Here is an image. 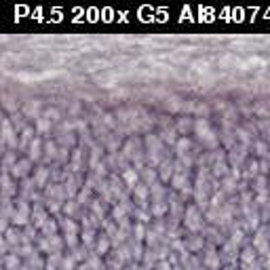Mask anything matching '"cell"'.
<instances>
[{"label": "cell", "instance_id": "6da1fadb", "mask_svg": "<svg viewBox=\"0 0 270 270\" xmlns=\"http://www.w3.org/2000/svg\"><path fill=\"white\" fill-rule=\"evenodd\" d=\"M194 133H196V137H198V141H201L203 146L215 148V150H217V146H220V137H217V133L211 129V123L207 118H196L194 120Z\"/></svg>", "mask_w": 270, "mask_h": 270}, {"label": "cell", "instance_id": "7a4b0ae2", "mask_svg": "<svg viewBox=\"0 0 270 270\" xmlns=\"http://www.w3.org/2000/svg\"><path fill=\"white\" fill-rule=\"evenodd\" d=\"M184 228L190 230L192 234H201L203 228H205L203 213H201V209H198L194 203L188 205V207L184 209Z\"/></svg>", "mask_w": 270, "mask_h": 270}, {"label": "cell", "instance_id": "3957f363", "mask_svg": "<svg viewBox=\"0 0 270 270\" xmlns=\"http://www.w3.org/2000/svg\"><path fill=\"white\" fill-rule=\"evenodd\" d=\"M63 245H66V241L61 239V236H40V241H38V247H40L42 253H61Z\"/></svg>", "mask_w": 270, "mask_h": 270}, {"label": "cell", "instance_id": "277c9868", "mask_svg": "<svg viewBox=\"0 0 270 270\" xmlns=\"http://www.w3.org/2000/svg\"><path fill=\"white\" fill-rule=\"evenodd\" d=\"M133 203H135V207L137 209H148V203H150V188L141 182L135 186V190H133Z\"/></svg>", "mask_w": 270, "mask_h": 270}, {"label": "cell", "instance_id": "5b68a950", "mask_svg": "<svg viewBox=\"0 0 270 270\" xmlns=\"http://www.w3.org/2000/svg\"><path fill=\"white\" fill-rule=\"evenodd\" d=\"M30 169H32V160L25 156V158H19L15 165L11 167V169H6L11 173L15 179H25V177H30Z\"/></svg>", "mask_w": 270, "mask_h": 270}, {"label": "cell", "instance_id": "8992f818", "mask_svg": "<svg viewBox=\"0 0 270 270\" xmlns=\"http://www.w3.org/2000/svg\"><path fill=\"white\" fill-rule=\"evenodd\" d=\"M112 247H114V245H112V239H110V236H108L106 232H99L93 253H97L99 258H108V255H110V251H112Z\"/></svg>", "mask_w": 270, "mask_h": 270}, {"label": "cell", "instance_id": "52a82bcc", "mask_svg": "<svg viewBox=\"0 0 270 270\" xmlns=\"http://www.w3.org/2000/svg\"><path fill=\"white\" fill-rule=\"evenodd\" d=\"M177 173L175 169V160H169V158H165L163 163H160V171H158V182H163V184H169L173 175Z\"/></svg>", "mask_w": 270, "mask_h": 270}, {"label": "cell", "instance_id": "ba28073f", "mask_svg": "<svg viewBox=\"0 0 270 270\" xmlns=\"http://www.w3.org/2000/svg\"><path fill=\"white\" fill-rule=\"evenodd\" d=\"M2 129H4V133H2V144L9 146L11 150H13V148H19V139L15 137V131H13V125H11L9 116H4V120H2Z\"/></svg>", "mask_w": 270, "mask_h": 270}, {"label": "cell", "instance_id": "9c48e42d", "mask_svg": "<svg viewBox=\"0 0 270 270\" xmlns=\"http://www.w3.org/2000/svg\"><path fill=\"white\" fill-rule=\"evenodd\" d=\"M2 241H4V243H6V245H9V247L17 249L19 245H23V230H19L17 226L9 228V230H6V232H4Z\"/></svg>", "mask_w": 270, "mask_h": 270}, {"label": "cell", "instance_id": "30bf717a", "mask_svg": "<svg viewBox=\"0 0 270 270\" xmlns=\"http://www.w3.org/2000/svg\"><path fill=\"white\" fill-rule=\"evenodd\" d=\"M49 177H51V169H49V167H38V169L34 171V175H32V179H34V184H36L38 190L47 188V186H49L47 184Z\"/></svg>", "mask_w": 270, "mask_h": 270}, {"label": "cell", "instance_id": "8fae6325", "mask_svg": "<svg viewBox=\"0 0 270 270\" xmlns=\"http://www.w3.org/2000/svg\"><path fill=\"white\" fill-rule=\"evenodd\" d=\"M120 177H123V182H125V186H127V190H135V186H137V184H141L139 182V171H135V167H129V169H125L123 171V175H120Z\"/></svg>", "mask_w": 270, "mask_h": 270}, {"label": "cell", "instance_id": "7c38bea8", "mask_svg": "<svg viewBox=\"0 0 270 270\" xmlns=\"http://www.w3.org/2000/svg\"><path fill=\"white\" fill-rule=\"evenodd\" d=\"M220 264H222V258H220V253L215 251V247H209L207 255H205V258H203V266L207 268V270H220Z\"/></svg>", "mask_w": 270, "mask_h": 270}, {"label": "cell", "instance_id": "4fadbf2b", "mask_svg": "<svg viewBox=\"0 0 270 270\" xmlns=\"http://www.w3.org/2000/svg\"><path fill=\"white\" fill-rule=\"evenodd\" d=\"M17 190H19V186L13 184V175L4 169V173H2V196H6V198L17 196Z\"/></svg>", "mask_w": 270, "mask_h": 270}, {"label": "cell", "instance_id": "5bb4252c", "mask_svg": "<svg viewBox=\"0 0 270 270\" xmlns=\"http://www.w3.org/2000/svg\"><path fill=\"white\" fill-rule=\"evenodd\" d=\"M255 262H258V251H255V247H253V245H247V247L241 251L239 264H241V268H245V266L255 264Z\"/></svg>", "mask_w": 270, "mask_h": 270}, {"label": "cell", "instance_id": "9a60e30c", "mask_svg": "<svg viewBox=\"0 0 270 270\" xmlns=\"http://www.w3.org/2000/svg\"><path fill=\"white\" fill-rule=\"evenodd\" d=\"M177 129H175V125H169V127H163L160 129V139H163V144H169V146H173V144H177Z\"/></svg>", "mask_w": 270, "mask_h": 270}, {"label": "cell", "instance_id": "2e32d148", "mask_svg": "<svg viewBox=\"0 0 270 270\" xmlns=\"http://www.w3.org/2000/svg\"><path fill=\"white\" fill-rule=\"evenodd\" d=\"M40 110H42V101H38V99H30L28 104L23 106V114H25L28 118H32V116H34V118H40V116H42Z\"/></svg>", "mask_w": 270, "mask_h": 270}, {"label": "cell", "instance_id": "e0dca14e", "mask_svg": "<svg viewBox=\"0 0 270 270\" xmlns=\"http://www.w3.org/2000/svg\"><path fill=\"white\" fill-rule=\"evenodd\" d=\"M42 146H44L42 137H38V135H36V139L32 141L30 148H28V158L30 160H40L42 158Z\"/></svg>", "mask_w": 270, "mask_h": 270}, {"label": "cell", "instance_id": "ac0fdd59", "mask_svg": "<svg viewBox=\"0 0 270 270\" xmlns=\"http://www.w3.org/2000/svg\"><path fill=\"white\" fill-rule=\"evenodd\" d=\"M106 201L104 198H93V203H91V207H89V211H91V213L97 217V220H104V215H106V211H108V207L104 205ZM106 222V220H104ZM101 222V224H104Z\"/></svg>", "mask_w": 270, "mask_h": 270}, {"label": "cell", "instance_id": "d6986e66", "mask_svg": "<svg viewBox=\"0 0 270 270\" xmlns=\"http://www.w3.org/2000/svg\"><path fill=\"white\" fill-rule=\"evenodd\" d=\"M203 245H205V234H192L190 239H186V247H188L190 253L201 251Z\"/></svg>", "mask_w": 270, "mask_h": 270}, {"label": "cell", "instance_id": "ffe728a7", "mask_svg": "<svg viewBox=\"0 0 270 270\" xmlns=\"http://www.w3.org/2000/svg\"><path fill=\"white\" fill-rule=\"evenodd\" d=\"M57 230H59V222L53 220V217H49V220L40 226V230H38V232H40V236H55Z\"/></svg>", "mask_w": 270, "mask_h": 270}, {"label": "cell", "instance_id": "44dd1931", "mask_svg": "<svg viewBox=\"0 0 270 270\" xmlns=\"http://www.w3.org/2000/svg\"><path fill=\"white\" fill-rule=\"evenodd\" d=\"M36 129H32V127H25L21 131V137H19V150H23V148H30V144L36 139Z\"/></svg>", "mask_w": 270, "mask_h": 270}, {"label": "cell", "instance_id": "7402d4cb", "mask_svg": "<svg viewBox=\"0 0 270 270\" xmlns=\"http://www.w3.org/2000/svg\"><path fill=\"white\" fill-rule=\"evenodd\" d=\"M97 230H82L80 232V243L87 249H95V243H97Z\"/></svg>", "mask_w": 270, "mask_h": 270}, {"label": "cell", "instance_id": "603a6c76", "mask_svg": "<svg viewBox=\"0 0 270 270\" xmlns=\"http://www.w3.org/2000/svg\"><path fill=\"white\" fill-rule=\"evenodd\" d=\"M104 163V148L93 146L91 148V156H89V169H95L97 165Z\"/></svg>", "mask_w": 270, "mask_h": 270}, {"label": "cell", "instance_id": "cb8c5ba5", "mask_svg": "<svg viewBox=\"0 0 270 270\" xmlns=\"http://www.w3.org/2000/svg\"><path fill=\"white\" fill-rule=\"evenodd\" d=\"M59 228L63 230V234H78V224L72 217H59Z\"/></svg>", "mask_w": 270, "mask_h": 270}, {"label": "cell", "instance_id": "d4e9b609", "mask_svg": "<svg viewBox=\"0 0 270 270\" xmlns=\"http://www.w3.org/2000/svg\"><path fill=\"white\" fill-rule=\"evenodd\" d=\"M85 264L91 270H108V264L104 262V258H99L97 253H89V258H87Z\"/></svg>", "mask_w": 270, "mask_h": 270}, {"label": "cell", "instance_id": "484cf974", "mask_svg": "<svg viewBox=\"0 0 270 270\" xmlns=\"http://www.w3.org/2000/svg\"><path fill=\"white\" fill-rule=\"evenodd\" d=\"M190 148H192V141L188 137H179L177 139V144H175V152H177V156L179 158H184V156H190Z\"/></svg>", "mask_w": 270, "mask_h": 270}, {"label": "cell", "instance_id": "4316f807", "mask_svg": "<svg viewBox=\"0 0 270 270\" xmlns=\"http://www.w3.org/2000/svg\"><path fill=\"white\" fill-rule=\"evenodd\" d=\"M260 175V160H249L245 171H243V177L245 179H255Z\"/></svg>", "mask_w": 270, "mask_h": 270}, {"label": "cell", "instance_id": "83f0119b", "mask_svg": "<svg viewBox=\"0 0 270 270\" xmlns=\"http://www.w3.org/2000/svg\"><path fill=\"white\" fill-rule=\"evenodd\" d=\"M253 148H255V154L260 156V160H264V158H270V144L268 141H264V139H258L253 144Z\"/></svg>", "mask_w": 270, "mask_h": 270}, {"label": "cell", "instance_id": "f1b7e54d", "mask_svg": "<svg viewBox=\"0 0 270 270\" xmlns=\"http://www.w3.org/2000/svg\"><path fill=\"white\" fill-rule=\"evenodd\" d=\"M57 154H59V146L55 141H44V158L57 163Z\"/></svg>", "mask_w": 270, "mask_h": 270}, {"label": "cell", "instance_id": "f546056e", "mask_svg": "<svg viewBox=\"0 0 270 270\" xmlns=\"http://www.w3.org/2000/svg\"><path fill=\"white\" fill-rule=\"evenodd\" d=\"M51 123H53V120H49L47 116H44V114H42L40 118H36V127H34L36 133H38V135H47V133H51Z\"/></svg>", "mask_w": 270, "mask_h": 270}, {"label": "cell", "instance_id": "4dcf8cb0", "mask_svg": "<svg viewBox=\"0 0 270 270\" xmlns=\"http://www.w3.org/2000/svg\"><path fill=\"white\" fill-rule=\"evenodd\" d=\"M175 129L179 135H186L188 131H194V120L188 118V116H184V118H179V123L175 125Z\"/></svg>", "mask_w": 270, "mask_h": 270}, {"label": "cell", "instance_id": "1f68e13d", "mask_svg": "<svg viewBox=\"0 0 270 270\" xmlns=\"http://www.w3.org/2000/svg\"><path fill=\"white\" fill-rule=\"evenodd\" d=\"M228 241L232 243V245H236V247H239L241 243L245 241V230H243V228H236V226H232V232H230Z\"/></svg>", "mask_w": 270, "mask_h": 270}, {"label": "cell", "instance_id": "d6a6232c", "mask_svg": "<svg viewBox=\"0 0 270 270\" xmlns=\"http://www.w3.org/2000/svg\"><path fill=\"white\" fill-rule=\"evenodd\" d=\"M4 268L6 270H19V268H21V264H19V255L17 253L4 255Z\"/></svg>", "mask_w": 270, "mask_h": 270}, {"label": "cell", "instance_id": "836d02e7", "mask_svg": "<svg viewBox=\"0 0 270 270\" xmlns=\"http://www.w3.org/2000/svg\"><path fill=\"white\" fill-rule=\"evenodd\" d=\"M78 207H80V205L78 203H76V198H72V201H66V203H63V215H66V217H74L76 215V211H78Z\"/></svg>", "mask_w": 270, "mask_h": 270}, {"label": "cell", "instance_id": "e575fe53", "mask_svg": "<svg viewBox=\"0 0 270 270\" xmlns=\"http://www.w3.org/2000/svg\"><path fill=\"white\" fill-rule=\"evenodd\" d=\"M9 120H11V125L15 127V131H17V129H19V131H23L25 127H28V125H23V116H21L19 112H13L11 116H9Z\"/></svg>", "mask_w": 270, "mask_h": 270}, {"label": "cell", "instance_id": "d590c367", "mask_svg": "<svg viewBox=\"0 0 270 270\" xmlns=\"http://www.w3.org/2000/svg\"><path fill=\"white\" fill-rule=\"evenodd\" d=\"M226 194H230V192H234L236 190V177L232 175H228V177H224V188H222Z\"/></svg>", "mask_w": 270, "mask_h": 270}, {"label": "cell", "instance_id": "8d00e7d4", "mask_svg": "<svg viewBox=\"0 0 270 270\" xmlns=\"http://www.w3.org/2000/svg\"><path fill=\"white\" fill-rule=\"evenodd\" d=\"M165 108L169 112H175V110H179V108H182V101H179L177 97H169V99H167V104H165Z\"/></svg>", "mask_w": 270, "mask_h": 270}, {"label": "cell", "instance_id": "74e56055", "mask_svg": "<svg viewBox=\"0 0 270 270\" xmlns=\"http://www.w3.org/2000/svg\"><path fill=\"white\" fill-rule=\"evenodd\" d=\"M44 116L55 123V120H59L61 114H59V110H57V108H49V110H44Z\"/></svg>", "mask_w": 270, "mask_h": 270}, {"label": "cell", "instance_id": "f35d334b", "mask_svg": "<svg viewBox=\"0 0 270 270\" xmlns=\"http://www.w3.org/2000/svg\"><path fill=\"white\" fill-rule=\"evenodd\" d=\"M270 173V158L260 160V175H268Z\"/></svg>", "mask_w": 270, "mask_h": 270}, {"label": "cell", "instance_id": "ab89813d", "mask_svg": "<svg viewBox=\"0 0 270 270\" xmlns=\"http://www.w3.org/2000/svg\"><path fill=\"white\" fill-rule=\"evenodd\" d=\"M123 270H144V268H141L139 262H129V264H127Z\"/></svg>", "mask_w": 270, "mask_h": 270}, {"label": "cell", "instance_id": "60d3db41", "mask_svg": "<svg viewBox=\"0 0 270 270\" xmlns=\"http://www.w3.org/2000/svg\"><path fill=\"white\" fill-rule=\"evenodd\" d=\"M104 125H106V127H114V118H112V114H104Z\"/></svg>", "mask_w": 270, "mask_h": 270}, {"label": "cell", "instance_id": "b9f144b4", "mask_svg": "<svg viewBox=\"0 0 270 270\" xmlns=\"http://www.w3.org/2000/svg\"><path fill=\"white\" fill-rule=\"evenodd\" d=\"M76 270H91V268H89V266L85 264V262H82V264H78V268H76Z\"/></svg>", "mask_w": 270, "mask_h": 270}, {"label": "cell", "instance_id": "7bdbcfd3", "mask_svg": "<svg viewBox=\"0 0 270 270\" xmlns=\"http://www.w3.org/2000/svg\"><path fill=\"white\" fill-rule=\"evenodd\" d=\"M224 270H239V268H236V266H226Z\"/></svg>", "mask_w": 270, "mask_h": 270}, {"label": "cell", "instance_id": "ee69618b", "mask_svg": "<svg viewBox=\"0 0 270 270\" xmlns=\"http://www.w3.org/2000/svg\"><path fill=\"white\" fill-rule=\"evenodd\" d=\"M266 270H270V266H266Z\"/></svg>", "mask_w": 270, "mask_h": 270}]
</instances>
